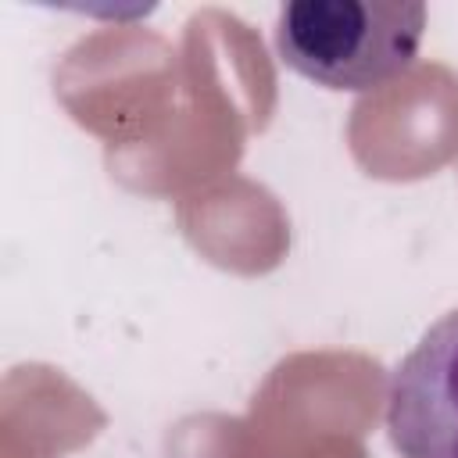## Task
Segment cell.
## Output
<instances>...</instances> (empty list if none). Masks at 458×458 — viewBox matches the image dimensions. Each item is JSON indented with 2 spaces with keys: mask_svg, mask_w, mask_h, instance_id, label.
Returning <instances> with one entry per match:
<instances>
[{
  "mask_svg": "<svg viewBox=\"0 0 458 458\" xmlns=\"http://www.w3.org/2000/svg\"><path fill=\"white\" fill-rule=\"evenodd\" d=\"M386 433L401 458H458V308L397 361L386 386Z\"/></svg>",
  "mask_w": 458,
  "mask_h": 458,
  "instance_id": "2",
  "label": "cell"
},
{
  "mask_svg": "<svg viewBox=\"0 0 458 458\" xmlns=\"http://www.w3.org/2000/svg\"><path fill=\"white\" fill-rule=\"evenodd\" d=\"M426 32L419 0H293L276 14L286 68L326 89H376L411 68Z\"/></svg>",
  "mask_w": 458,
  "mask_h": 458,
  "instance_id": "1",
  "label": "cell"
}]
</instances>
